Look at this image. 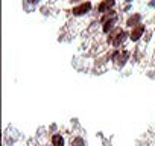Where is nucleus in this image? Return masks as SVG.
<instances>
[{"label":"nucleus","mask_w":155,"mask_h":146,"mask_svg":"<svg viewBox=\"0 0 155 146\" xmlns=\"http://www.w3.org/2000/svg\"><path fill=\"white\" fill-rule=\"evenodd\" d=\"M114 22H116V18L107 20V22H105V25H104V32H108V31H111V29H113V25H114Z\"/></svg>","instance_id":"7"},{"label":"nucleus","mask_w":155,"mask_h":146,"mask_svg":"<svg viewBox=\"0 0 155 146\" xmlns=\"http://www.w3.org/2000/svg\"><path fill=\"white\" fill-rule=\"evenodd\" d=\"M90 9H91V3L87 2V3H82V5H79V6L73 8L71 12H73V15H82V14H87Z\"/></svg>","instance_id":"1"},{"label":"nucleus","mask_w":155,"mask_h":146,"mask_svg":"<svg viewBox=\"0 0 155 146\" xmlns=\"http://www.w3.org/2000/svg\"><path fill=\"white\" fill-rule=\"evenodd\" d=\"M52 146H64V137L61 134L52 135Z\"/></svg>","instance_id":"5"},{"label":"nucleus","mask_w":155,"mask_h":146,"mask_svg":"<svg viewBox=\"0 0 155 146\" xmlns=\"http://www.w3.org/2000/svg\"><path fill=\"white\" fill-rule=\"evenodd\" d=\"M114 6V0H104V2L99 5V12H107V9Z\"/></svg>","instance_id":"4"},{"label":"nucleus","mask_w":155,"mask_h":146,"mask_svg":"<svg viewBox=\"0 0 155 146\" xmlns=\"http://www.w3.org/2000/svg\"><path fill=\"white\" fill-rule=\"evenodd\" d=\"M143 32H144V26H143V25L135 26V28L132 29V32H131V40H132V41L140 40V37L143 35Z\"/></svg>","instance_id":"2"},{"label":"nucleus","mask_w":155,"mask_h":146,"mask_svg":"<svg viewBox=\"0 0 155 146\" xmlns=\"http://www.w3.org/2000/svg\"><path fill=\"white\" fill-rule=\"evenodd\" d=\"M126 59H128V52H117L114 55V61L117 65H123L126 62Z\"/></svg>","instance_id":"3"},{"label":"nucleus","mask_w":155,"mask_h":146,"mask_svg":"<svg viewBox=\"0 0 155 146\" xmlns=\"http://www.w3.org/2000/svg\"><path fill=\"white\" fill-rule=\"evenodd\" d=\"M28 2H31V3H37L38 0H28Z\"/></svg>","instance_id":"9"},{"label":"nucleus","mask_w":155,"mask_h":146,"mask_svg":"<svg viewBox=\"0 0 155 146\" xmlns=\"http://www.w3.org/2000/svg\"><path fill=\"white\" fill-rule=\"evenodd\" d=\"M71 146H85V141L82 137H74L71 140Z\"/></svg>","instance_id":"6"},{"label":"nucleus","mask_w":155,"mask_h":146,"mask_svg":"<svg viewBox=\"0 0 155 146\" xmlns=\"http://www.w3.org/2000/svg\"><path fill=\"white\" fill-rule=\"evenodd\" d=\"M138 20H140V15L137 14V15H132L129 20H128V26H134L135 23H138Z\"/></svg>","instance_id":"8"}]
</instances>
